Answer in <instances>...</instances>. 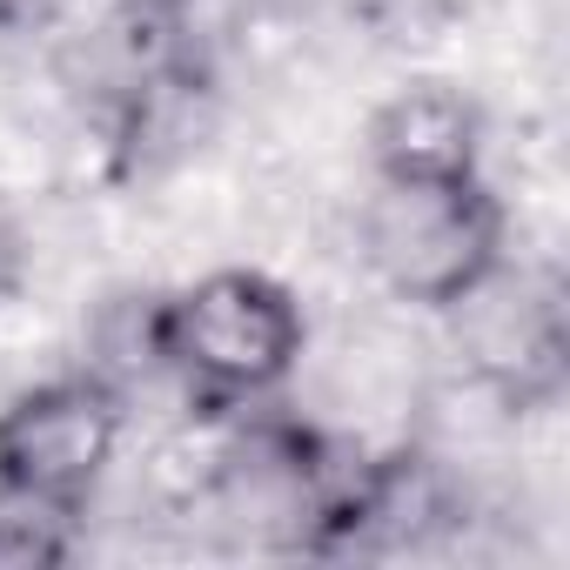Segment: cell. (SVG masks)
I'll use <instances>...</instances> for the list:
<instances>
[{"mask_svg":"<svg viewBox=\"0 0 570 570\" xmlns=\"http://www.w3.org/2000/svg\"><path fill=\"white\" fill-rule=\"evenodd\" d=\"M155 370L181 376L202 410H248L296 376L309 323L303 303L262 268H208L148 303Z\"/></svg>","mask_w":570,"mask_h":570,"instance_id":"6da1fadb","label":"cell"},{"mask_svg":"<svg viewBox=\"0 0 570 570\" xmlns=\"http://www.w3.org/2000/svg\"><path fill=\"white\" fill-rule=\"evenodd\" d=\"M510 248L503 195L470 181H376L356 215V255L410 309H450L470 282Z\"/></svg>","mask_w":570,"mask_h":570,"instance_id":"7a4b0ae2","label":"cell"},{"mask_svg":"<svg viewBox=\"0 0 570 570\" xmlns=\"http://www.w3.org/2000/svg\"><path fill=\"white\" fill-rule=\"evenodd\" d=\"M450 323L463 376L510 416L550 410L570 383V309H563V282L543 262L497 255L470 289L436 309Z\"/></svg>","mask_w":570,"mask_h":570,"instance_id":"3957f363","label":"cell"},{"mask_svg":"<svg viewBox=\"0 0 570 570\" xmlns=\"http://www.w3.org/2000/svg\"><path fill=\"white\" fill-rule=\"evenodd\" d=\"M121 430L128 403L101 370H68L21 390L0 410V503L55 523L81 517L121 450Z\"/></svg>","mask_w":570,"mask_h":570,"instance_id":"277c9868","label":"cell"},{"mask_svg":"<svg viewBox=\"0 0 570 570\" xmlns=\"http://www.w3.org/2000/svg\"><path fill=\"white\" fill-rule=\"evenodd\" d=\"M376 181H470L483 175V108L456 81H410L370 115Z\"/></svg>","mask_w":570,"mask_h":570,"instance_id":"5b68a950","label":"cell"},{"mask_svg":"<svg viewBox=\"0 0 570 570\" xmlns=\"http://www.w3.org/2000/svg\"><path fill=\"white\" fill-rule=\"evenodd\" d=\"M28 275H35V255H28V242H21V228L0 215V309L8 303H21V289H28Z\"/></svg>","mask_w":570,"mask_h":570,"instance_id":"8992f818","label":"cell"}]
</instances>
